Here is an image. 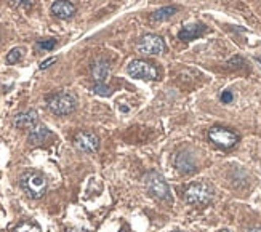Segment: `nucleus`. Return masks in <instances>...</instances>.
Listing matches in <instances>:
<instances>
[{
  "instance_id": "nucleus-1",
  "label": "nucleus",
  "mask_w": 261,
  "mask_h": 232,
  "mask_svg": "<svg viewBox=\"0 0 261 232\" xmlns=\"http://www.w3.org/2000/svg\"><path fill=\"white\" fill-rule=\"evenodd\" d=\"M19 184H21L23 190L29 197L35 200L42 199L47 194V189H48L47 178L40 173V171H35V170L26 171L21 176V179H19Z\"/></svg>"
},
{
  "instance_id": "nucleus-2",
  "label": "nucleus",
  "mask_w": 261,
  "mask_h": 232,
  "mask_svg": "<svg viewBox=\"0 0 261 232\" xmlns=\"http://www.w3.org/2000/svg\"><path fill=\"white\" fill-rule=\"evenodd\" d=\"M213 197H215V189L207 181L193 183L184 192V200L193 207H205L213 200Z\"/></svg>"
},
{
  "instance_id": "nucleus-3",
  "label": "nucleus",
  "mask_w": 261,
  "mask_h": 232,
  "mask_svg": "<svg viewBox=\"0 0 261 232\" xmlns=\"http://www.w3.org/2000/svg\"><path fill=\"white\" fill-rule=\"evenodd\" d=\"M47 106L55 115H69L72 114L77 107V99L71 93H55L47 98Z\"/></svg>"
},
{
  "instance_id": "nucleus-4",
  "label": "nucleus",
  "mask_w": 261,
  "mask_h": 232,
  "mask_svg": "<svg viewBox=\"0 0 261 232\" xmlns=\"http://www.w3.org/2000/svg\"><path fill=\"white\" fill-rule=\"evenodd\" d=\"M144 186L147 192L157 200L170 202L172 200V194H170V187L167 184L165 178L159 173V171H149L144 176Z\"/></svg>"
},
{
  "instance_id": "nucleus-5",
  "label": "nucleus",
  "mask_w": 261,
  "mask_h": 232,
  "mask_svg": "<svg viewBox=\"0 0 261 232\" xmlns=\"http://www.w3.org/2000/svg\"><path fill=\"white\" fill-rule=\"evenodd\" d=\"M208 139L219 149H233L239 143V135L226 127H213L208 130Z\"/></svg>"
},
{
  "instance_id": "nucleus-6",
  "label": "nucleus",
  "mask_w": 261,
  "mask_h": 232,
  "mask_svg": "<svg viewBox=\"0 0 261 232\" xmlns=\"http://www.w3.org/2000/svg\"><path fill=\"white\" fill-rule=\"evenodd\" d=\"M130 77L133 79H143V80H157L159 79V70L157 67L149 63L144 61V59H135L128 64L127 67Z\"/></svg>"
},
{
  "instance_id": "nucleus-7",
  "label": "nucleus",
  "mask_w": 261,
  "mask_h": 232,
  "mask_svg": "<svg viewBox=\"0 0 261 232\" xmlns=\"http://www.w3.org/2000/svg\"><path fill=\"white\" fill-rule=\"evenodd\" d=\"M136 50L143 55H160L167 50L165 40L156 34H146L139 38L136 44Z\"/></svg>"
},
{
  "instance_id": "nucleus-8",
  "label": "nucleus",
  "mask_w": 261,
  "mask_h": 232,
  "mask_svg": "<svg viewBox=\"0 0 261 232\" xmlns=\"http://www.w3.org/2000/svg\"><path fill=\"white\" fill-rule=\"evenodd\" d=\"M74 144L77 149H80L82 152H88V154H95L99 149V138L95 133L90 132H80L76 135Z\"/></svg>"
},
{
  "instance_id": "nucleus-9",
  "label": "nucleus",
  "mask_w": 261,
  "mask_h": 232,
  "mask_svg": "<svg viewBox=\"0 0 261 232\" xmlns=\"http://www.w3.org/2000/svg\"><path fill=\"white\" fill-rule=\"evenodd\" d=\"M175 167L179 173L183 175H191L197 170V160L196 157L189 152V150H179L175 157Z\"/></svg>"
},
{
  "instance_id": "nucleus-10",
  "label": "nucleus",
  "mask_w": 261,
  "mask_h": 232,
  "mask_svg": "<svg viewBox=\"0 0 261 232\" xmlns=\"http://www.w3.org/2000/svg\"><path fill=\"white\" fill-rule=\"evenodd\" d=\"M53 16L59 18V19H69L72 18L77 12V8L74 4H71L69 0H55L52 4V8H50Z\"/></svg>"
},
{
  "instance_id": "nucleus-11",
  "label": "nucleus",
  "mask_w": 261,
  "mask_h": 232,
  "mask_svg": "<svg viewBox=\"0 0 261 232\" xmlns=\"http://www.w3.org/2000/svg\"><path fill=\"white\" fill-rule=\"evenodd\" d=\"M207 31V26L202 23H194V24H188L184 26L181 31L178 32V38L183 40V42H191L197 37H200Z\"/></svg>"
},
{
  "instance_id": "nucleus-12",
  "label": "nucleus",
  "mask_w": 261,
  "mask_h": 232,
  "mask_svg": "<svg viewBox=\"0 0 261 232\" xmlns=\"http://www.w3.org/2000/svg\"><path fill=\"white\" fill-rule=\"evenodd\" d=\"M109 72H111V64L107 59H98L92 64V75L96 84H104L109 77Z\"/></svg>"
},
{
  "instance_id": "nucleus-13",
  "label": "nucleus",
  "mask_w": 261,
  "mask_h": 232,
  "mask_svg": "<svg viewBox=\"0 0 261 232\" xmlns=\"http://www.w3.org/2000/svg\"><path fill=\"white\" fill-rule=\"evenodd\" d=\"M35 124H37V112L34 109H29V110H26V112L18 114L13 119V125L16 128H23V130L32 128V127H35Z\"/></svg>"
},
{
  "instance_id": "nucleus-14",
  "label": "nucleus",
  "mask_w": 261,
  "mask_h": 232,
  "mask_svg": "<svg viewBox=\"0 0 261 232\" xmlns=\"http://www.w3.org/2000/svg\"><path fill=\"white\" fill-rule=\"evenodd\" d=\"M48 136H52V132H50L45 125H35L31 128V132H29L27 141L29 144L37 146V144H42Z\"/></svg>"
},
{
  "instance_id": "nucleus-15",
  "label": "nucleus",
  "mask_w": 261,
  "mask_h": 232,
  "mask_svg": "<svg viewBox=\"0 0 261 232\" xmlns=\"http://www.w3.org/2000/svg\"><path fill=\"white\" fill-rule=\"evenodd\" d=\"M178 12L176 7H164V8H159L156 12L151 15V21L154 23H162V21H167V19L172 18L175 13Z\"/></svg>"
},
{
  "instance_id": "nucleus-16",
  "label": "nucleus",
  "mask_w": 261,
  "mask_h": 232,
  "mask_svg": "<svg viewBox=\"0 0 261 232\" xmlns=\"http://www.w3.org/2000/svg\"><path fill=\"white\" fill-rule=\"evenodd\" d=\"M13 232H40V227L34 223H29V221H23L13 229Z\"/></svg>"
},
{
  "instance_id": "nucleus-17",
  "label": "nucleus",
  "mask_w": 261,
  "mask_h": 232,
  "mask_svg": "<svg viewBox=\"0 0 261 232\" xmlns=\"http://www.w3.org/2000/svg\"><path fill=\"white\" fill-rule=\"evenodd\" d=\"M23 56V48H13V50H10V53L7 55V64H16L19 59H21Z\"/></svg>"
},
{
  "instance_id": "nucleus-18",
  "label": "nucleus",
  "mask_w": 261,
  "mask_h": 232,
  "mask_svg": "<svg viewBox=\"0 0 261 232\" xmlns=\"http://www.w3.org/2000/svg\"><path fill=\"white\" fill-rule=\"evenodd\" d=\"M35 47L39 50H45V52H52V50L56 47V40L55 38H47V40H37Z\"/></svg>"
},
{
  "instance_id": "nucleus-19",
  "label": "nucleus",
  "mask_w": 261,
  "mask_h": 232,
  "mask_svg": "<svg viewBox=\"0 0 261 232\" xmlns=\"http://www.w3.org/2000/svg\"><path fill=\"white\" fill-rule=\"evenodd\" d=\"M93 92L99 96H111L113 95V90L106 87L104 84H95L93 85Z\"/></svg>"
},
{
  "instance_id": "nucleus-20",
  "label": "nucleus",
  "mask_w": 261,
  "mask_h": 232,
  "mask_svg": "<svg viewBox=\"0 0 261 232\" xmlns=\"http://www.w3.org/2000/svg\"><path fill=\"white\" fill-rule=\"evenodd\" d=\"M10 2L16 7H32L34 0H10Z\"/></svg>"
},
{
  "instance_id": "nucleus-21",
  "label": "nucleus",
  "mask_w": 261,
  "mask_h": 232,
  "mask_svg": "<svg viewBox=\"0 0 261 232\" xmlns=\"http://www.w3.org/2000/svg\"><path fill=\"white\" fill-rule=\"evenodd\" d=\"M219 99H221V103L228 104V103H231V101L234 99V96H233V93L229 92V90H226V92H223V93H221V96H219Z\"/></svg>"
},
{
  "instance_id": "nucleus-22",
  "label": "nucleus",
  "mask_w": 261,
  "mask_h": 232,
  "mask_svg": "<svg viewBox=\"0 0 261 232\" xmlns=\"http://www.w3.org/2000/svg\"><path fill=\"white\" fill-rule=\"evenodd\" d=\"M53 63H56V58H55V56H53V58H48V59H45V61L40 63L39 69H40V70H44V69L50 67V64H53Z\"/></svg>"
},
{
  "instance_id": "nucleus-23",
  "label": "nucleus",
  "mask_w": 261,
  "mask_h": 232,
  "mask_svg": "<svg viewBox=\"0 0 261 232\" xmlns=\"http://www.w3.org/2000/svg\"><path fill=\"white\" fill-rule=\"evenodd\" d=\"M248 232H261V227H253V229H250Z\"/></svg>"
},
{
  "instance_id": "nucleus-24",
  "label": "nucleus",
  "mask_w": 261,
  "mask_h": 232,
  "mask_svg": "<svg viewBox=\"0 0 261 232\" xmlns=\"http://www.w3.org/2000/svg\"><path fill=\"white\" fill-rule=\"evenodd\" d=\"M219 232H229L228 229H221V230H219Z\"/></svg>"
},
{
  "instance_id": "nucleus-25",
  "label": "nucleus",
  "mask_w": 261,
  "mask_h": 232,
  "mask_svg": "<svg viewBox=\"0 0 261 232\" xmlns=\"http://www.w3.org/2000/svg\"><path fill=\"white\" fill-rule=\"evenodd\" d=\"M258 61H259V63H261V56H259V58H258Z\"/></svg>"
},
{
  "instance_id": "nucleus-26",
  "label": "nucleus",
  "mask_w": 261,
  "mask_h": 232,
  "mask_svg": "<svg viewBox=\"0 0 261 232\" xmlns=\"http://www.w3.org/2000/svg\"><path fill=\"white\" fill-rule=\"evenodd\" d=\"M175 232H179V230H175Z\"/></svg>"
}]
</instances>
